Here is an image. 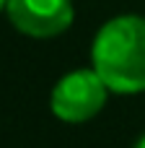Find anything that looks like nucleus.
Segmentation results:
<instances>
[{
    "label": "nucleus",
    "mask_w": 145,
    "mask_h": 148,
    "mask_svg": "<svg viewBox=\"0 0 145 148\" xmlns=\"http://www.w3.org/2000/svg\"><path fill=\"white\" fill-rule=\"evenodd\" d=\"M91 68L112 94L145 91V18L117 16L106 21L91 44Z\"/></svg>",
    "instance_id": "1"
},
{
    "label": "nucleus",
    "mask_w": 145,
    "mask_h": 148,
    "mask_svg": "<svg viewBox=\"0 0 145 148\" xmlns=\"http://www.w3.org/2000/svg\"><path fill=\"white\" fill-rule=\"evenodd\" d=\"M106 96H109V88L104 86L99 73L93 68H78L65 73L54 83L49 94V109L60 122L78 125V122L93 120L104 109Z\"/></svg>",
    "instance_id": "2"
},
{
    "label": "nucleus",
    "mask_w": 145,
    "mask_h": 148,
    "mask_svg": "<svg viewBox=\"0 0 145 148\" xmlns=\"http://www.w3.org/2000/svg\"><path fill=\"white\" fill-rule=\"evenodd\" d=\"M5 13L10 23L34 39H49L70 29L73 0H8Z\"/></svg>",
    "instance_id": "3"
},
{
    "label": "nucleus",
    "mask_w": 145,
    "mask_h": 148,
    "mask_svg": "<svg viewBox=\"0 0 145 148\" xmlns=\"http://www.w3.org/2000/svg\"><path fill=\"white\" fill-rule=\"evenodd\" d=\"M135 148H145V135L140 138V140H138V146H135Z\"/></svg>",
    "instance_id": "4"
},
{
    "label": "nucleus",
    "mask_w": 145,
    "mask_h": 148,
    "mask_svg": "<svg viewBox=\"0 0 145 148\" xmlns=\"http://www.w3.org/2000/svg\"><path fill=\"white\" fill-rule=\"evenodd\" d=\"M5 5H8V0H0V10H5Z\"/></svg>",
    "instance_id": "5"
}]
</instances>
